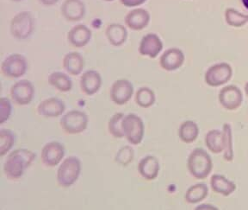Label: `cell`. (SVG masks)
I'll return each instance as SVG.
<instances>
[{
	"instance_id": "cell-1",
	"label": "cell",
	"mask_w": 248,
	"mask_h": 210,
	"mask_svg": "<svg viewBox=\"0 0 248 210\" xmlns=\"http://www.w3.org/2000/svg\"><path fill=\"white\" fill-rule=\"evenodd\" d=\"M36 158L35 152L28 149H16L11 152L4 163V173L12 180L20 179Z\"/></svg>"
},
{
	"instance_id": "cell-2",
	"label": "cell",
	"mask_w": 248,
	"mask_h": 210,
	"mask_svg": "<svg viewBox=\"0 0 248 210\" xmlns=\"http://www.w3.org/2000/svg\"><path fill=\"white\" fill-rule=\"evenodd\" d=\"M187 168L190 175L198 180L205 179L213 170L211 157L205 150L197 148L190 152L187 160Z\"/></svg>"
},
{
	"instance_id": "cell-3",
	"label": "cell",
	"mask_w": 248,
	"mask_h": 210,
	"mask_svg": "<svg viewBox=\"0 0 248 210\" xmlns=\"http://www.w3.org/2000/svg\"><path fill=\"white\" fill-rule=\"evenodd\" d=\"M81 161L71 156L63 160L57 171V183L62 188H70L76 183L81 173Z\"/></svg>"
},
{
	"instance_id": "cell-4",
	"label": "cell",
	"mask_w": 248,
	"mask_h": 210,
	"mask_svg": "<svg viewBox=\"0 0 248 210\" xmlns=\"http://www.w3.org/2000/svg\"><path fill=\"white\" fill-rule=\"evenodd\" d=\"M35 29V19L31 12H21L12 18L10 31L14 38L26 40L30 38Z\"/></svg>"
},
{
	"instance_id": "cell-5",
	"label": "cell",
	"mask_w": 248,
	"mask_h": 210,
	"mask_svg": "<svg viewBox=\"0 0 248 210\" xmlns=\"http://www.w3.org/2000/svg\"><path fill=\"white\" fill-rule=\"evenodd\" d=\"M60 124L63 131L71 135L85 132L89 124L88 115L79 110H71L62 116Z\"/></svg>"
},
{
	"instance_id": "cell-6",
	"label": "cell",
	"mask_w": 248,
	"mask_h": 210,
	"mask_svg": "<svg viewBox=\"0 0 248 210\" xmlns=\"http://www.w3.org/2000/svg\"><path fill=\"white\" fill-rule=\"evenodd\" d=\"M123 132L124 138L133 145L140 144L143 140L145 125L140 117L135 113L125 115L123 120Z\"/></svg>"
},
{
	"instance_id": "cell-7",
	"label": "cell",
	"mask_w": 248,
	"mask_h": 210,
	"mask_svg": "<svg viewBox=\"0 0 248 210\" xmlns=\"http://www.w3.org/2000/svg\"><path fill=\"white\" fill-rule=\"evenodd\" d=\"M28 70L27 59L23 54H11L1 64V72L5 77L17 79L26 74Z\"/></svg>"
},
{
	"instance_id": "cell-8",
	"label": "cell",
	"mask_w": 248,
	"mask_h": 210,
	"mask_svg": "<svg viewBox=\"0 0 248 210\" xmlns=\"http://www.w3.org/2000/svg\"><path fill=\"white\" fill-rule=\"evenodd\" d=\"M232 69L227 62H220L209 67L206 71L204 80L207 85L217 88L224 85L232 79Z\"/></svg>"
},
{
	"instance_id": "cell-9",
	"label": "cell",
	"mask_w": 248,
	"mask_h": 210,
	"mask_svg": "<svg viewBox=\"0 0 248 210\" xmlns=\"http://www.w3.org/2000/svg\"><path fill=\"white\" fill-rule=\"evenodd\" d=\"M35 95V88L29 80H20L12 85L11 97L15 104L27 105L31 104Z\"/></svg>"
},
{
	"instance_id": "cell-10",
	"label": "cell",
	"mask_w": 248,
	"mask_h": 210,
	"mask_svg": "<svg viewBox=\"0 0 248 210\" xmlns=\"http://www.w3.org/2000/svg\"><path fill=\"white\" fill-rule=\"evenodd\" d=\"M133 94L134 86L131 82L125 79H120L114 82L109 89L110 99L116 105H124L127 104L131 100Z\"/></svg>"
},
{
	"instance_id": "cell-11",
	"label": "cell",
	"mask_w": 248,
	"mask_h": 210,
	"mask_svg": "<svg viewBox=\"0 0 248 210\" xmlns=\"http://www.w3.org/2000/svg\"><path fill=\"white\" fill-rule=\"evenodd\" d=\"M218 98L223 108L234 111L239 108L243 102V93L236 86H226L221 88Z\"/></svg>"
},
{
	"instance_id": "cell-12",
	"label": "cell",
	"mask_w": 248,
	"mask_h": 210,
	"mask_svg": "<svg viewBox=\"0 0 248 210\" xmlns=\"http://www.w3.org/2000/svg\"><path fill=\"white\" fill-rule=\"evenodd\" d=\"M65 157V147L59 142H49L43 146L41 152V158L44 165L47 167H55L62 162Z\"/></svg>"
},
{
	"instance_id": "cell-13",
	"label": "cell",
	"mask_w": 248,
	"mask_h": 210,
	"mask_svg": "<svg viewBox=\"0 0 248 210\" xmlns=\"http://www.w3.org/2000/svg\"><path fill=\"white\" fill-rule=\"evenodd\" d=\"M163 43L159 35L155 33H148L140 40L139 53L149 58L155 59L162 51Z\"/></svg>"
},
{
	"instance_id": "cell-14",
	"label": "cell",
	"mask_w": 248,
	"mask_h": 210,
	"mask_svg": "<svg viewBox=\"0 0 248 210\" xmlns=\"http://www.w3.org/2000/svg\"><path fill=\"white\" fill-rule=\"evenodd\" d=\"M186 60L185 54L180 49L170 48L163 53L159 58V65L166 71H175L183 66Z\"/></svg>"
},
{
	"instance_id": "cell-15",
	"label": "cell",
	"mask_w": 248,
	"mask_h": 210,
	"mask_svg": "<svg viewBox=\"0 0 248 210\" xmlns=\"http://www.w3.org/2000/svg\"><path fill=\"white\" fill-rule=\"evenodd\" d=\"M63 18L68 22H78L85 18L86 8L82 0H65L61 7Z\"/></svg>"
},
{
	"instance_id": "cell-16",
	"label": "cell",
	"mask_w": 248,
	"mask_h": 210,
	"mask_svg": "<svg viewBox=\"0 0 248 210\" xmlns=\"http://www.w3.org/2000/svg\"><path fill=\"white\" fill-rule=\"evenodd\" d=\"M66 110L64 101L56 97H50L42 101L37 106L39 115L44 118H58L62 116Z\"/></svg>"
},
{
	"instance_id": "cell-17",
	"label": "cell",
	"mask_w": 248,
	"mask_h": 210,
	"mask_svg": "<svg viewBox=\"0 0 248 210\" xmlns=\"http://www.w3.org/2000/svg\"><path fill=\"white\" fill-rule=\"evenodd\" d=\"M150 14L143 8H136L128 12L125 17V23L130 30L142 31L150 22Z\"/></svg>"
},
{
	"instance_id": "cell-18",
	"label": "cell",
	"mask_w": 248,
	"mask_h": 210,
	"mask_svg": "<svg viewBox=\"0 0 248 210\" xmlns=\"http://www.w3.org/2000/svg\"><path fill=\"white\" fill-rule=\"evenodd\" d=\"M102 82V76L97 71L87 70L80 77V88L85 94L92 96L100 90Z\"/></svg>"
},
{
	"instance_id": "cell-19",
	"label": "cell",
	"mask_w": 248,
	"mask_h": 210,
	"mask_svg": "<svg viewBox=\"0 0 248 210\" xmlns=\"http://www.w3.org/2000/svg\"><path fill=\"white\" fill-rule=\"evenodd\" d=\"M93 37V32L85 24H78L67 33L68 43L76 48L86 46Z\"/></svg>"
},
{
	"instance_id": "cell-20",
	"label": "cell",
	"mask_w": 248,
	"mask_h": 210,
	"mask_svg": "<svg viewBox=\"0 0 248 210\" xmlns=\"http://www.w3.org/2000/svg\"><path fill=\"white\" fill-rule=\"evenodd\" d=\"M160 165L159 160L154 156H147L140 160L138 164L140 175L147 181H153L159 175Z\"/></svg>"
},
{
	"instance_id": "cell-21",
	"label": "cell",
	"mask_w": 248,
	"mask_h": 210,
	"mask_svg": "<svg viewBox=\"0 0 248 210\" xmlns=\"http://www.w3.org/2000/svg\"><path fill=\"white\" fill-rule=\"evenodd\" d=\"M63 69L71 75L77 76L83 72L85 69V59L83 58L81 54L74 51L65 54L62 61Z\"/></svg>"
},
{
	"instance_id": "cell-22",
	"label": "cell",
	"mask_w": 248,
	"mask_h": 210,
	"mask_svg": "<svg viewBox=\"0 0 248 210\" xmlns=\"http://www.w3.org/2000/svg\"><path fill=\"white\" fill-rule=\"evenodd\" d=\"M210 187L214 192L222 196H229L236 191V184L224 175L214 174L210 178Z\"/></svg>"
},
{
	"instance_id": "cell-23",
	"label": "cell",
	"mask_w": 248,
	"mask_h": 210,
	"mask_svg": "<svg viewBox=\"0 0 248 210\" xmlns=\"http://www.w3.org/2000/svg\"><path fill=\"white\" fill-rule=\"evenodd\" d=\"M105 35L111 45L119 47L126 43L128 38V31L120 23H111L106 28Z\"/></svg>"
},
{
	"instance_id": "cell-24",
	"label": "cell",
	"mask_w": 248,
	"mask_h": 210,
	"mask_svg": "<svg viewBox=\"0 0 248 210\" xmlns=\"http://www.w3.org/2000/svg\"><path fill=\"white\" fill-rule=\"evenodd\" d=\"M205 144L210 152L220 154L224 152L223 132L217 129L210 130L205 136Z\"/></svg>"
},
{
	"instance_id": "cell-25",
	"label": "cell",
	"mask_w": 248,
	"mask_h": 210,
	"mask_svg": "<svg viewBox=\"0 0 248 210\" xmlns=\"http://www.w3.org/2000/svg\"><path fill=\"white\" fill-rule=\"evenodd\" d=\"M199 136V127L196 122L192 121H186L180 124L178 129V137L180 140L190 144L195 142Z\"/></svg>"
},
{
	"instance_id": "cell-26",
	"label": "cell",
	"mask_w": 248,
	"mask_h": 210,
	"mask_svg": "<svg viewBox=\"0 0 248 210\" xmlns=\"http://www.w3.org/2000/svg\"><path fill=\"white\" fill-rule=\"evenodd\" d=\"M48 83L62 93L69 92L73 88V81L63 72H53L48 76Z\"/></svg>"
},
{
	"instance_id": "cell-27",
	"label": "cell",
	"mask_w": 248,
	"mask_h": 210,
	"mask_svg": "<svg viewBox=\"0 0 248 210\" xmlns=\"http://www.w3.org/2000/svg\"><path fill=\"white\" fill-rule=\"evenodd\" d=\"M209 187L205 183H197L190 186L186 191L185 199L190 204H197L208 196Z\"/></svg>"
},
{
	"instance_id": "cell-28",
	"label": "cell",
	"mask_w": 248,
	"mask_h": 210,
	"mask_svg": "<svg viewBox=\"0 0 248 210\" xmlns=\"http://www.w3.org/2000/svg\"><path fill=\"white\" fill-rule=\"evenodd\" d=\"M136 104L142 108H149L156 101V95L155 92L147 87L140 88L136 93Z\"/></svg>"
},
{
	"instance_id": "cell-29",
	"label": "cell",
	"mask_w": 248,
	"mask_h": 210,
	"mask_svg": "<svg viewBox=\"0 0 248 210\" xmlns=\"http://www.w3.org/2000/svg\"><path fill=\"white\" fill-rule=\"evenodd\" d=\"M222 132H223V143H224L223 158L227 162H232L234 158V154H233V146H232V133L231 125L228 123L223 124Z\"/></svg>"
},
{
	"instance_id": "cell-30",
	"label": "cell",
	"mask_w": 248,
	"mask_h": 210,
	"mask_svg": "<svg viewBox=\"0 0 248 210\" xmlns=\"http://www.w3.org/2000/svg\"><path fill=\"white\" fill-rule=\"evenodd\" d=\"M225 20L229 26L240 28L248 23V15L242 14L233 8H228L225 11Z\"/></svg>"
},
{
	"instance_id": "cell-31",
	"label": "cell",
	"mask_w": 248,
	"mask_h": 210,
	"mask_svg": "<svg viewBox=\"0 0 248 210\" xmlns=\"http://www.w3.org/2000/svg\"><path fill=\"white\" fill-rule=\"evenodd\" d=\"M16 136L10 129H1L0 131V156L4 157L12 150L15 144Z\"/></svg>"
},
{
	"instance_id": "cell-32",
	"label": "cell",
	"mask_w": 248,
	"mask_h": 210,
	"mask_svg": "<svg viewBox=\"0 0 248 210\" xmlns=\"http://www.w3.org/2000/svg\"><path fill=\"white\" fill-rule=\"evenodd\" d=\"M125 115L123 113H115L111 118L108 120V132L116 139H123L124 138L123 132V120Z\"/></svg>"
},
{
	"instance_id": "cell-33",
	"label": "cell",
	"mask_w": 248,
	"mask_h": 210,
	"mask_svg": "<svg viewBox=\"0 0 248 210\" xmlns=\"http://www.w3.org/2000/svg\"><path fill=\"white\" fill-rule=\"evenodd\" d=\"M134 158H135L134 149L129 145H126L119 149V151L115 156V162L121 166L126 167L129 163L133 162Z\"/></svg>"
},
{
	"instance_id": "cell-34",
	"label": "cell",
	"mask_w": 248,
	"mask_h": 210,
	"mask_svg": "<svg viewBox=\"0 0 248 210\" xmlns=\"http://www.w3.org/2000/svg\"><path fill=\"white\" fill-rule=\"evenodd\" d=\"M12 105L11 101L6 97H2L0 100V124H4V122L10 119L12 115Z\"/></svg>"
},
{
	"instance_id": "cell-35",
	"label": "cell",
	"mask_w": 248,
	"mask_h": 210,
	"mask_svg": "<svg viewBox=\"0 0 248 210\" xmlns=\"http://www.w3.org/2000/svg\"><path fill=\"white\" fill-rule=\"evenodd\" d=\"M147 0H120L121 4L126 7H137L143 4Z\"/></svg>"
},
{
	"instance_id": "cell-36",
	"label": "cell",
	"mask_w": 248,
	"mask_h": 210,
	"mask_svg": "<svg viewBox=\"0 0 248 210\" xmlns=\"http://www.w3.org/2000/svg\"><path fill=\"white\" fill-rule=\"evenodd\" d=\"M38 1L40 4H43L44 6H53L59 2V0H38Z\"/></svg>"
},
{
	"instance_id": "cell-37",
	"label": "cell",
	"mask_w": 248,
	"mask_h": 210,
	"mask_svg": "<svg viewBox=\"0 0 248 210\" xmlns=\"http://www.w3.org/2000/svg\"><path fill=\"white\" fill-rule=\"evenodd\" d=\"M196 210H218V208L210 205V204H201L199 206L197 207Z\"/></svg>"
},
{
	"instance_id": "cell-38",
	"label": "cell",
	"mask_w": 248,
	"mask_h": 210,
	"mask_svg": "<svg viewBox=\"0 0 248 210\" xmlns=\"http://www.w3.org/2000/svg\"><path fill=\"white\" fill-rule=\"evenodd\" d=\"M241 2H242V4L244 5V7L248 11V0H241Z\"/></svg>"
},
{
	"instance_id": "cell-39",
	"label": "cell",
	"mask_w": 248,
	"mask_h": 210,
	"mask_svg": "<svg viewBox=\"0 0 248 210\" xmlns=\"http://www.w3.org/2000/svg\"><path fill=\"white\" fill-rule=\"evenodd\" d=\"M245 93L247 94V96L248 97V82L246 83L245 85Z\"/></svg>"
},
{
	"instance_id": "cell-40",
	"label": "cell",
	"mask_w": 248,
	"mask_h": 210,
	"mask_svg": "<svg viewBox=\"0 0 248 210\" xmlns=\"http://www.w3.org/2000/svg\"><path fill=\"white\" fill-rule=\"evenodd\" d=\"M12 2H21L23 0H12Z\"/></svg>"
},
{
	"instance_id": "cell-41",
	"label": "cell",
	"mask_w": 248,
	"mask_h": 210,
	"mask_svg": "<svg viewBox=\"0 0 248 210\" xmlns=\"http://www.w3.org/2000/svg\"><path fill=\"white\" fill-rule=\"evenodd\" d=\"M104 1H105V2H112L114 0H104Z\"/></svg>"
}]
</instances>
